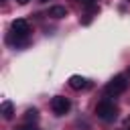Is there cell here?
Instances as JSON below:
<instances>
[{"label": "cell", "instance_id": "obj_1", "mask_svg": "<svg viewBox=\"0 0 130 130\" xmlns=\"http://www.w3.org/2000/svg\"><path fill=\"white\" fill-rule=\"evenodd\" d=\"M95 114H98V118L104 120V122H114L116 116H118V108H116L112 102L104 100V102H100V104L95 106Z\"/></svg>", "mask_w": 130, "mask_h": 130}, {"label": "cell", "instance_id": "obj_2", "mask_svg": "<svg viewBox=\"0 0 130 130\" xmlns=\"http://www.w3.org/2000/svg\"><path fill=\"white\" fill-rule=\"evenodd\" d=\"M126 87H128L126 77H124V75H116L112 81H108V85H106V95H120V93L126 91Z\"/></svg>", "mask_w": 130, "mask_h": 130}, {"label": "cell", "instance_id": "obj_3", "mask_svg": "<svg viewBox=\"0 0 130 130\" xmlns=\"http://www.w3.org/2000/svg\"><path fill=\"white\" fill-rule=\"evenodd\" d=\"M51 108H53V112H55L57 116H65V114L71 110V102H69L67 98H63V95H55V98L51 100Z\"/></svg>", "mask_w": 130, "mask_h": 130}, {"label": "cell", "instance_id": "obj_4", "mask_svg": "<svg viewBox=\"0 0 130 130\" xmlns=\"http://www.w3.org/2000/svg\"><path fill=\"white\" fill-rule=\"evenodd\" d=\"M28 32H30V26H28V22L24 18H16L12 22V35H16V37H28Z\"/></svg>", "mask_w": 130, "mask_h": 130}, {"label": "cell", "instance_id": "obj_5", "mask_svg": "<svg viewBox=\"0 0 130 130\" xmlns=\"http://www.w3.org/2000/svg\"><path fill=\"white\" fill-rule=\"evenodd\" d=\"M69 87L71 89H83V87H87V79L81 77V75H71L69 77Z\"/></svg>", "mask_w": 130, "mask_h": 130}, {"label": "cell", "instance_id": "obj_6", "mask_svg": "<svg viewBox=\"0 0 130 130\" xmlns=\"http://www.w3.org/2000/svg\"><path fill=\"white\" fill-rule=\"evenodd\" d=\"M49 16H53V18H65L67 16V8L65 6H51L49 8Z\"/></svg>", "mask_w": 130, "mask_h": 130}, {"label": "cell", "instance_id": "obj_7", "mask_svg": "<svg viewBox=\"0 0 130 130\" xmlns=\"http://www.w3.org/2000/svg\"><path fill=\"white\" fill-rule=\"evenodd\" d=\"M2 116L6 118V120H10L12 116H14V106H12V102H2Z\"/></svg>", "mask_w": 130, "mask_h": 130}, {"label": "cell", "instance_id": "obj_8", "mask_svg": "<svg viewBox=\"0 0 130 130\" xmlns=\"http://www.w3.org/2000/svg\"><path fill=\"white\" fill-rule=\"evenodd\" d=\"M37 118H39V112H37L35 108L26 110V114H24V120H26V122H37Z\"/></svg>", "mask_w": 130, "mask_h": 130}, {"label": "cell", "instance_id": "obj_9", "mask_svg": "<svg viewBox=\"0 0 130 130\" xmlns=\"http://www.w3.org/2000/svg\"><path fill=\"white\" fill-rule=\"evenodd\" d=\"M14 130H39V128H35V126H18Z\"/></svg>", "mask_w": 130, "mask_h": 130}, {"label": "cell", "instance_id": "obj_10", "mask_svg": "<svg viewBox=\"0 0 130 130\" xmlns=\"http://www.w3.org/2000/svg\"><path fill=\"white\" fill-rule=\"evenodd\" d=\"M79 2H83V4H91L93 0H79Z\"/></svg>", "mask_w": 130, "mask_h": 130}, {"label": "cell", "instance_id": "obj_11", "mask_svg": "<svg viewBox=\"0 0 130 130\" xmlns=\"http://www.w3.org/2000/svg\"><path fill=\"white\" fill-rule=\"evenodd\" d=\"M16 2H18V4H26L28 0H16Z\"/></svg>", "mask_w": 130, "mask_h": 130}, {"label": "cell", "instance_id": "obj_12", "mask_svg": "<svg viewBox=\"0 0 130 130\" xmlns=\"http://www.w3.org/2000/svg\"><path fill=\"white\" fill-rule=\"evenodd\" d=\"M39 2H41V4H45V2H49V0H39Z\"/></svg>", "mask_w": 130, "mask_h": 130}]
</instances>
